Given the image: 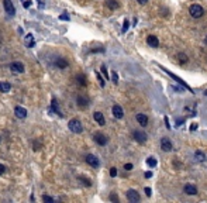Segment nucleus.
<instances>
[{"instance_id":"4c0bfd02","label":"nucleus","mask_w":207,"mask_h":203,"mask_svg":"<svg viewBox=\"0 0 207 203\" xmlns=\"http://www.w3.org/2000/svg\"><path fill=\"white\" fill-rule=\"evenodd\" d=\"M137 2L140 4H147V3H148V0H137Z\"/></svg>"},{"instance_id":"5701e85b","label":"nucleus","mask_w":207,"mask_h":203,"mask_svg":"<svg viewBox=\"0 0 207 203\" xmlns=\"http://www.w3.org/2000/svg\"><path fill=\"white\" fill-rule=\"evenodd\" d=\"M194 158H196L197 161H200V162H203L204 159H206V155H204L203 151H199V150H197V151L194 152Z\"/></svg>"},{"instance_id":"aec40b11","label":"nucleus","mask_w":207,"mask_h":203,"mask_svg":"<svg viewBox=\"0 0 207 203\" xmlns=\"http://www.w3.org/2000/svg\"><path fill=\"white\" fill-rule=\"evenodd\" d=\"M106 6H107L110 10H116V9L120 7V4H118L117 0H107V2H106Z\"/></svg>"},{"instance_id":"f8f14e48","label":"nucleus","mask_w":207,"mask_h":203,"mask_svg":"<svg viewBox=\"0 0 207 203\" xmlns=\"http://www.w3.org/2000/svg\"><path fill=\"white\" fill-rule=\"evenodd\" d=\"M135 118H137V121L140 126L142 127H147L148 126V117H147L145 114H142V113H138L137 116H135Z\"/></svg>"},{"instance_id":"423d86ee","label":"nucleus","mask_w":207,"mask_h":203,"mask_svg":"<svg viewBox=\"0 0 207 203\" xmlns=\"http://www.w3.org/2000/svg\"><path fill=\"white\" fill-rule=\"evenodd\" d=\"M161 148H162V151L169 152V151H172V150H173V144L171 143V140H169V138L164 137V138H161Z\"/></svg>"},{"instance_id":"c9c22d12","label":"nucleus","mask_w":207,"mask_h":203,"mask_svg":"<svg viewBox=\"0 0 207 203\" xmlns=\"http://www.w3.org/2000/svg\"><path fill=\"white\" fill-rule=\"evenodd\" d=\"M144 192H145V195H147V196H151L152 190H151V188H145V189H144Z\"/></svg>"},{"instance_id":"9b49d317","label":"nucleus","mask_w":207,"mask_h":203,"mask_svg":"<svg viewBox=\"0 0 207 203\" xmlns=\"http://www.w3.org/2000/svg\"><path fill=\"white\" fill-rule=\"evenodd\" d=\"M14 113H16V117L17 118H26L27 117V110L21 106H16Z\"/></svg>"},{"instance_id":"79ce46f5","label":"nucleus","mask_w":207,"mask_h":203,"mask_svg":"<svg viewBox=\"0 0 207 203\" xmlns=\"http://www.w3.org/2000/svg\"><path fill=\"white\" fill-rule=\"evenodd\" d=\"M0 143H2V136H0Z\"/></svg>"},{"instance_id":"39448f33","label":"nucleus","mask_w":207,"mask_h":203,"mask_svg":"<svg viewBox=\"0 0 207 203\" xmlns=\"http://www.w3.org/2000/svg\"><path fill=\"white\" fill-rule=\"evenodd\" d=\"M86 162L89 164L92 168H99V166H100V161H99V158L96 157V155H93V154H87L86 155Z\"/></svg>"},{"instance_id":"f257e3e1","label":"nucleus","mask_w":207,"mask_h":203,"mask_svg":"<svg viewBox=\"0 0 207 203\" xmlns=\"http://www.w3.org/2000/svg\"><path fill=\"white\" fill-rule=\"evenodd\" d=\"M189 13L193 19H200V17H203V14H204V9L202 7L200 4L194 3L189 7Z\"/></svg>"},{"instance_id":"ea45409f","label":"nucleus","mask_w":207,"mask_h":203,"mask_svg":"<svg viewBox=\"0 0 207 203\" xmlns=\"http://www.w3.org/2000/svg\"><path fill=\"white\" fill-rule=\"evenodd\" d=\"M24 7H30V6H31V2H24Z\"/></svg>"},{"instance_id":"4468645a","label":"nucleus","mask_w":207,"mask_h":203,"mask_svg":"<svg viewBox=\"0 0 207 203\" xmlns=\"http://www.w3.org/2000/svg\"><path fill=\"white\" fill-rule=\"evenodd\" d=\"M183 192L186 193V195H197V188L194 186V185H190V183H187V185H185V188H183Z\"/></svg>"},{"instance_id":"a19ab883","label":"nucleus","mask_w":207,"mask_h":203,"mask_svg":"<svg viewBox=\"0 0 207 203\" xmlns=\"http://www.w3.org/2000/svg\"><path fill=\"white\" fill-rule=\"evenodd\" d=\"M204 42H206V45H207V37H206V38H204Z\"/></svg>"},{"instance_id":"f3484780","label":"nucleus","mask_w":207,"mask_h":203,"mask_svg":"<svg viewBox=\"0 0 207 203\" xmlns=\"http://www.w3.org/2000/svg\"><path fill=\"white\" fill-rule=\"evenodd\" d=\"M76 104L79 107H82V109H85V107L89 106V99L85 96H78L76 97Z\"/></svg>"},{"instance_id":"b1692460","label":"nucleus","mask_w":207,"mask_h":203,"mask_svg":"<svg viewBox=\"0 0 207 203\" xmlns=\"http://www.w3.org/2000/svg\"><path fill=\"white\" fill-rule=\"evenodd\" d=\"M147 165H148L149 168H155V166L158 165V161H156L154 157H149V158L147 159Z\"/></svg>"},{"instance_id":"412c9836","label":"nucleus","mask_w":207,"mask_h":203,"mask_svg":"<svg viewBox=\"0 0 207 203\" xmlns=\"http://www.w3.org/2000/svg\"><path fill=\"white\" fill-rule=\"evenodd\" d=\"M26 42H27V47L28 48H33L34 45H35V40H34V37H33V34H27L26 35Z\"/></svg>"},{"instance_id":"0eeeda50","label":"nucleus","mask_w":207,"mask_h":203,"mask_svg":"<svg viewBox=\"0 0 207 203\" xmlns=\"http://www.w3.org/2000/svg\"><path fill=\"white\" fill-rule=\"evenodd\" d=\"M10 69L13 71L14 74H24L26 68H24V63L23 62H11L10 63Z\"/></svg>"},{"instance_id":"9d476101","label":"nucleus","mask_w":207,"mask_h":203,"mask_svg":"<svg viewBox=\"0 0 207 203\" xmlns=\"http://www.w3.org/2000/svg\"><path fill=\"white\" fill-rule=\"evenodd\" d=\"M113 111V116L116 118H123L124 117V111H123V107L120 106V104H114L111 109Z\"/></svg>"},{"instance_id":"f704fd0d","label":"nucleus","mask_w":207,"mask_h":203,"mask_svg":"<svg viewBox=\"0 0 207 203\" xmlns=\"http://www.w3.org/2000/svg\"><path fill=\"white\" fill-rule=\"evenodd\" d=\"M124 169H125V171H131V169H133V164H125V165H124Z\"/></svg>"},{"instance_id":"6e6552de","label":"nucleus","mask_w":207,"mask_h":203,"mask_svg":"<svg viewBox=\"0 0 207 203\" xmlns=\"http://www.w3.org/2000/svg\"><path fill=\"white\" fill-rule=\"evenodd\" d=\"M93 140H95L99 145H106L107 144V141H109V138H107V136H104L103 133H95Z\"/></svg>"},{"instance_id":"72a5a7b5","label":"nucleus","mask_w":207,"mask_h":203,"mask_svg":"<svg viewBox=\"0 0 207 203\" xmlns=\"http://www.w3.org/2000/svg\"><path fill=\"white\" fill-rule=\"evenodd\" d=\"M59 19H61V20H66V21H69V16L64 13V14H61V16H59Z\"/></svg>"},{"instance_id":"c85d7f7f","label":"nucleus","mask_w":207,"mask_h":203,"mask_svg":"<svg viewBox=\"0 0 207 203\" xmlns=\"http://www.w3.org/2000/svg\"><path fill=\"white\" fill-rule=\"evenodd\" d=\"M111 78H113L111 81L117 85V83H118V75H117V72H113V74H111Z\"/></svg>"},{"instance_id":"7c9ffc66","label":"nucleus","mask_w":207,"mask_h":203,"mask_svg":"<svg viewBox=\"0 0 207 203\" xmlns=\"http://www.w3.org/2000/svg\"><path fill=\"white\" fill-rule=\"evenodd\" d=\"M110 200H111V202H116V203H118V198H117V195L116 193H111V195H110V198H109Z\"/></svg>"},{"instance_id":"6ab92c4d","label":"nucleus","mask_w":207,"mask_h":203,"mask_svg":"<svg viewBox=\"0 0 207 203\" xmlns=\"http://www.w3.org/2000/svg\"><path fill=\"white\" fill-rule=\"evenodd\" d=\"M76 83H78L79 86H82V88H85V86L87 85V79H86V76H85L83 74L78 75V76H76Z\"/></svg>"},{"instance_id":"dca6fc26","label":"nucleus","mask_w":207,"mask_h":203,"mask_svg":"<svg viewBox=\"0 0 207 203\" xmlns=\"http://www.w3.org/2000/svg\"><path fill=\"white\" fill-rule=\"evenodd\" d=\"M55 67L59 68V69H66V68L69 67V62L65 58H58L55 61Z\"/></svg>"},{"instance_id":"e433bc0d","label":"nucleus","mask_w":207,"mask_h":203,"mask_svg":"<svg viewBox=\"0 0 207 203\" xmlns=\"http://www.w3.org/2000/svg\"><path fill=\"white\" fill-rule=\"evenodd\" d=\"M4 172H6V166H4V165H2V164H0V175H3Z\"/></svg>"},{"instance_id":"f03ea898","label":"nucleus","mask_w":207,"mask_h":203,"mask_svg":"<svg viewBox=\"0 0 207 203\" xmlns=\"http://www.w3.org/2000/svg\"><path fill=\"white\" fill-rule=\"evenodd\" d=\"M68 127H69V130H71L72 133H75V134H80L82 131H83V126H82L80 120H78V118H72V120H69Z\"/></svg>"},{"instance_id":"4be33fe9","label":"nucleus","mask_w":207,"mask_h":203,"mask_svg":"<svg viewBox=\"0 0 207 203\" xmlns=\"http://www.w3.org/2000/svg\"><path fill=\"white\" fill-rule=\"evenodd\" d=\"M11 90V85L9 82H0V92L3 93H7Z\"/></svg>"},{"instance_id":"c756f323","label":"nucleus","mask_w":207,"mask_h":203,"mask_svg":"<svg viewBox=\"0 0 207 203\" xmlns=\"http://www.w3.org/2000/svg\"><path fill=\"white\" fill-rule=\"evenodd\" d=\"M100 69H102V74L104 75V78H106V79H109V72H107V69H106V67H104V65H102V68H100Z\"/></svg>"},{"instance_id":"a211bd4d","label":"nucleus","mask_w":207,"mask_h":203,"mask_svg":"<svg viewBox=\"0 0 207 203\" xmlns=\"http://www.w3.org/2000/svg\"><path fill=\"white\" fill-rule=\"evenodd\" d=\"M51 107H52L51 110H54L55 113H56V114H59L61 117L64 116V114H62L61 107H59V103H58V100H56V99H52V102H51Z\"/></svg>"},{"instance_id":"58836bf2","label":"nucleus","mask_w":207,"mask_h":203,"mask_svg":"<svg viewBox=\"0 0 207 203\" xmlns=\"http://www.w3.org/2000/svg\"><path fill=\"white\" fill-rule=\"evenodd\" d=\"M151 176H152V172H151V171L145 172V178H151Z\"/></svg>"},{"instance_id":"393cba45","label":"nucleus","mask_w":207,"mask_h":203,"mask_svg":"<svg viewBox=\"0 0 207 203\" xmlns=\"http://www.w3.org/2000/svg\"><path fill=\"white\" fill-rule=\"evenodd\" d=\"M176 58H178V61H179V63H182V65H183V63H186L187 62V61H189V58H187V56L185 55V54H179L178 56H176Z\"/></svg>"},{"instance_id":"1a4fd4ad","label":"nucleus","mask_w":207,"mask_h":203,"mask_svg":"<svg viewBox=\"0 0 207 203\" xmlns=\"http://www.w3.org/2000/svg\"><path fill=\"white\" fill-rule=\"evenodd\" d=\"M3 6H4V10L7 11L9 16L16 14V9H14V6H13V2H11V0H3Z\"/></svg>"},{"instance_id":"7ed1b4c3","label":"nucleus","mask_w":207,"mask_h":203,"mask_svg":"<svg viewBox=\"0 0 207 203\" xmlns=\"http://www.w3.org/2000/svg\"><path fill=\"white\" fill-rule=\"evenodd\" d=\"M133 138L137 141L138 144H144V143H147V140H148V136H147L144 131L135 130V131H133Z\"/></svg>"},{"instance_id":"cd10ccee","label":"nucleus","mask_w":207,"mask_h":203,"mask_svg":"<svg viewBox=\"0 0 207 203\" xmlns=\"http://www.w3.org/2000/svg\"><path fill=\"white\" fill-rule=\"evenodd\" d=\"M42 200H44V202H48V203H54V202H55L54 198H51V196H47V195L42 196Z\"/></svg>"},{"instance_id":"bb28decb","label":"nucleus","mask_w":207,"mask_h":203,"mask_svg":"<svg viewBox=\"0 0 207 203\" xmlns=\"http://www.w3.org/2000/svg\"><path fill=\"white\" fill-rule=\"evenodd\" d=\"M96 76H97L99 82H100V86H102V88H104V85H106V82H104V79H103V78H102V75L99 74V72H96Z\"/></svg>"},{"instance_id":"ddd939ff","label":"nucleus","mask_w":207,"mask_h":203,"mask_svg":"<svg viewBox=\"0 0 207 203\" xmlns=\"http://www.w3.org/2000/svg\"><path fill=\"white\" fill-rule=\"evenodd\" d=\"M147 44H148L149 47L156 48V47H159V40H158V37H155V35H148V37H147Z\"/></svg>"},{"instance_id":"20e7f679","label":"nucleus","mask_w":207,"mask_h":203,"mask_svg":"<svg viewBox=\"0 0 207 203\" xmlns=\"http://www.w3.org/2000/svg\"><path fill=\"white\" fill-rule=\"evenodd\" d=\"M140 199H141V196H140V193H138L137 190H134V189L127 190V200H128V202L138 203V202H140Z\"/></svg>"},{"instance_id":"2eb2a0df","label":"nucleus","mask_w":207,"mask_h":203,"mask_svg":"<svg viewBox=\"0 0 207 203\" xmlns=\"http://www.w3.org/2000/svg\"><path fill=\"white\" fill-rule=\"evenodd\" d=\"M93 118L96 120V123H97L99 126H104L106 124V118H104V116H103V113H100V111H95Z\"/></svg>"},{"instance_id":"473e14b6","label":"nucleus","mask_w":207,"mask_h":203,"mask_svg":"<svg viewBox=\"0 0 207 203\" xmlns=\"http://www.w3.org/2000/svg\"><path fill=\"white\" fill-rule=\"evenodd\" d=\"M128 26H130V21L125 20V21H124V26H123V33H125V31L128 30Z\"/></svg>"},{"instance_id":"a878e982","label":"nucleus","mask_w":207,"mask_h":203,"mask_svg":"<svg viewBox=\"0 0 207 203\" xmlns=\"http://www.w3.org/2000/svg\"><path fill=\"white\" fill-rule=\"evenodd\" d=\"M79 181H82V183L86 185V186H90V185H92V182L89 181L87 178H85V176H79Z\"/></svg>"},{"instance_id":"2f4dec72","label":"nucleus","mask_w":207,"mask_h":203,"mask_svg":"<svg viewBox=\"0 0 207 203\" xmlns=\"http://www.w3.org/2000/svg\"><path fill=\"white\" fill-rule=\"evenodd\" d=\"M116 175H117V168H114V166H113V168H110V176L114 178Z\"/></svg>"}]
</instances>
